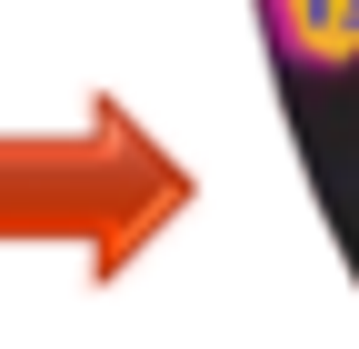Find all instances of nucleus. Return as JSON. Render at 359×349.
Here are the masks:
<instances>
[{"label": "nucleus", "mask_w": 359, "mask_h": 349, "mask_svg": "<svg viewBox=\"0 0 359 349\" xmlns=\"http://www.w3.org/2000/svg\"><path fill=\"white\" fill-rule=\"evenodd\" d=\"M290 70H349L359 60V0H259Z\"/></svg>", "instance_id": "nucleus-1"}]
</instances>
